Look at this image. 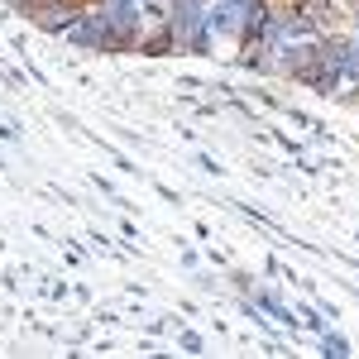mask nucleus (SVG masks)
Here are the masks:
<instances>
[{
	"mask_svg": "<svg viewBox=\"0 0 359 359\" xmlns=\"http://www.w3.org/2000/svg\"><path fill=\"white\" fill-rule=\"evenodd\" d=\"M254 306H259V311H269V316H273V321H283V326H287V331H292V326H297V316H292V311H287V306L278 302V292H269V287H264V292H254Z\"/></svg>",
	"mask_w": 359,
	"mask_h": 359,
	"instance_id": "obj_1",
	"label": "nucleus"
},
{
	"mask_svg": "<svg viewBox=\"0 0 359 359\" xmlns=\"http://www.w3.org/2000/svg\"><path fill=\"white\" fill-rule=\"evenodd\" d=\"M302 321H306V331H311V335L331 331V326H326V316H321V311H316V306H302Z\"/></svg>",
	"mask_w": 359,
	"mask_h": 359,
	"instance_id": "obj_3",
	"label": "nucleus"
},
{
	"mask_svg": "<svg viewBox=\"0 0 359 359\" xmlns=\"http://www.w3.org/2000/svg\"><path fill=\"white\" fill-rule=\"evenodd\" d=\"M321 350L326 355H350V340H340L335 331H321Z\"/></svg>",
	"mask_w": 359,
	"mask_h": 359,
	"instance_id": "obj_2",
	"label": "nucleus"
},
{
	"mask_svg": "<svg viewBox=\"0 0 359 359\" xmlns=\"http://www.w3.org/2000/svg\"><path fill=\"white\" fill-rule=\"evenodd\" d=\"M182 350H201V335H196V331H182Z\"/></svg>",
	"mask_w": 359,
	"mask_h": 359,
	"instance_id": "obj_4",
	"label": "nucleus"
},
{
	"mask_svg": "<svg viewBox=\"0 0 359 359\" xmlns=\"http://www.w3.org/2000/svg\"><path fill=\"white\" fill-rule=\"evenodd\" d=\"M273 5H283V0H273Z\"/></svg>",
	"mask_w": 359,
	"mask_h": 359,
	"instance_id": "obj_5",
	"label": "nucleus"
}]
</instances>
